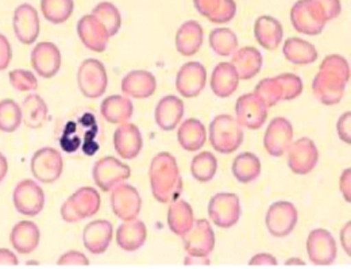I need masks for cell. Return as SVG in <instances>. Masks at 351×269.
Listing matches in <instances>:
<instances>
[{
	"label": "cell",
	"mask_w": 351,
	"mask_h": 269,
	"mask_svg": "<svg viewBox=\"0 0 351 269\" xmlns=\"http://www.w3.org/2000/svg\"><path fill=\"white\" fill-rule=\"evenodd\" d=\"M350 80V67L346 58L339 54L327 56L320 64V69L312 82L315 97L326 104H338Z\"/></svg>",
	"instance_id": "obj_1"
},
{
	"label": "cell",
	"mask_w": 351,
	"mask_h": 269,
	"mask_svg": "<svg viewBox=\"0 0 351 269\" xmlns=\"http://www.w3.org/2000/svg\"><path fill=\"white\" fill-rule=\"evenodd\" d=\"M149 180L153 196L161 203L175 202L182 191V180L176 159L168 152L158 153L152 160Z\"/></svg>",
	"instance_id": "obj_2"
},
{
	"label": "cell",
	"mask_w": 351,
	"mask_h": 269,
	"mask_svg": "<svg viewBox=\"0 0 351 269\" xmlns=\"http://www.w3.org/2000/svg\"><path fill=\"white\" fill-rule=\"evenodd\" d=\"M302 92V79L292 73H282L271 79H263L254 91L266 107H273L282 100H293L299 97Z\"/></svg>",
	"instance_id": "obj_3"
},
{
	"label": "cell",
	"mask_w": 351,
	"mask_h": 269,
	"mask_svg": "<svg viewBox=\"0 0 351 269\" xmlns=\"http://www.w3.org/2000/svg\"><path fill=\"white\" fill-rule=\"evenodd\" d=\"M210 142L218 153H234L243 142V130L231 115H218L210 125Z\"/></svg>",
	"instance_id": "obj_4"
},
{
	"label": "cell",
	"mask_w": 351,
	"mask_h": 269,
	"mask_svg": "<svg viewBox=\"0 0 351 269\" xmlns=\"http://www.w3.org/2000/svg\"><path fill=\"white\" fill-rule=\"evenodd\" d=\"M100 195L92 187L77 189L61 207V217L65 222L75 224L90 218L100 210Z\"/></svg>",
	"instance_id": "obj_5"
},
{
	"label": "cell",
	"mask_w": 351,
	"mask_h": 269,
	"mask_svg": "<svg viewBox=\"0 0 351 269\" xmlns=\"http://www.w3.org/2000/svg\"><path fill=\"white\" fill-rule=\"evenodd\" d=\"M292 26L302 34L317 36L328 22L316 0H299L291 10Z\"/></svg>",
	"instance_id": "obj_6"
},
{
	"label": "cell",
	"mask_w": 351,
	"mask_h": 269,
	"mask_svg": "<svg viewBox=\"0 0 351 269\" xmlns=\"http://www.w3.org/2000/svg\"><path fill=\"white\" fill-rule=\"evenodd\" d=\"M77 84L88 99L101 97L108 87V76L104 64L95 58L84 60L77 72Z\"/></svg>",
	"instance_id": "obj_7"
},
{
	"label": "cell",
	"mask_w": 351,
	"mask_h": 269,
	"mask_svg": "<svg viewBox=\"0 0 351 269\" xmlns=\"http://www.w3.org/2000/svg\"><path fill=\"white\" fill-rule=\"evenodd\" d=\"M92 175H93V180H95L96 185L101 191L108 192L112 188H115L117 185H119L129 179L132 175V169L129 165L123 164L118 159H115L112 156H107V157L100 159L95 164V167L92 169Z\"/></svg>",
	"instance_id": "obj_8"
},
{
	"label": "cell",
	"mask_w": 351,
	"mask_h": 269,
	"mask_svg": "<svg viewBox=\"0 0 351 269\" xmlns=\"http://www.w3.org/2000/svg\"><path fill=\"white\" fill-rule=\"evenodd\" d=\"M12 202L19 214L36 217L44 210V189L33 180H22L14 189Z\"/></svg>",
	"instance_id": "obj_9"
},
{
	"label": "cell",
	"mask_w": 351,
	"mask_h": 269,
	"mask_svg": "<svg viewBox=\"0 0 351 269\" xmlns=\"http://www.w3.org/2000/svg\"><path fill=\"white\" fill-rule=\"evenodd\" d=\"M32 174L45 184H51L61 178L64 161L61 153L54 148H41L32 157Z\"/></svg>",
	"instance_id": "obj_10"
},
{
	"label": "cell",
	"mask_w": 351,
	"mask_h": 269,
	"mask_svg": "<svg viewBox=\"0 0 351 269\" xmlns=\"http://www.w3.org/2000/svg\"><path fill=\"white\" fill-rule=\"evenodd\" d=\"M186 255L193 257H208L215 248V233L206 220L196 221L182 235Z\"/></svg>",
	"instance_id": "obj_11"
},
{
	"label": "cell",
	"mask_w": 351,
	"mask_h": 269,
	"mask_svg": "<svg viewBox=\"0 0 351 269\" xmlns=\"http://www.w3.org/2000/svg\"><path fill=\"white\" fill-rule=\"evenodd\" d=\"M208 215L220 229H230L238 224L241 217V202L235 194H217L208 204Z\"/></svg>",
	"instance_id": "obj_12"
},
{
	"label": "cell",
	"mask_w": 351,
	"mask_h": 269,
	"mask_svg": "<svg viewBox=\"0 0 351 269\" xmlns=\"http://www.w3.org/2000/svg\"><path fill=\"white\" fill-rule=\"evenodd\" d=\"M298 224V210L291 202H276L266 213V227L276 238L289 235Z\"/></svg>",
	"instance_id": "obj_13"
},
{
	"label": "cell",
	"mask_w": 351,
	"mask_h": 269,
	"mask_svg": "<svg viewBox=\"0 0 351 269\" xmlns=\"http://www.w3.org/2000/svg\"><path fill=\"white\" fill-rule=\"evenodd\" d=\"M307 253L315 266H331L338 255L337 242L331 233L324 229L312 230L308 235Z\"/></svg>",
	"instance_id": "obj_14"
},
{
	"label": "cell",
	"mask_w": 351,
	"mask_h": 269,
	"mask_svg": "<svg viewBox=\"0 0 351 269\" xmlns=\"http://www.w3.org/2000/svg\"><path fill=\"white\" fill-rule=\"evenodd\" d=\"M267 107L263 104V100L253 92L242 95L235 104L237 122L249 129L258 130L263 128L267 118Z\"/></svg>",
	"instance_id": "obj_15"
},
{
	"label": "cell",
	"mask_w": 351,
	"mask_h": 269,
	"mask_svg": "<svg viewBox=\"0 0 351 269\" xmlns=\"http://www.w3.org/2000/svg\"><path fill=\"white\" fill-rule=\"evenodd\" d=\"M288 167L296 175H308L319 160V150L311 138H300L288 148Z\"/></svg>",
	"instance_id": "obj_16"
},
{
	"label": "cell",
	"mask_w": 351,
	"mask_h": 269,
	"mask_svg": "<svg viewBox=\"0 0 351 269\" xmlns=\"http://www.w3.org/2000/svg\"><path fill=\"white\" fill-rule=\"evenodd\" d=\"M293 142V126L282 117L274 118L263 137V146L266 152L273 157H281L287 153L288 148Z\"/></svg>",
	"instance_id": "obj_17"
},
{
	"label": "cell",
	"mask_w": 351,
	"mask_h": 269,
	"mask_svg": "<svg viewBox=\"0 0 351 269\" xmlns=\"http://www.w3.org/2000/svg\"><path fill=\"white\" fill-rule=\"evenodd\" d=\"M111 207L118 218L123 221H132L141 213L142 199L135 187L122 183L112 188Z\"/></svg>",
	"instance_id": "obj_18"
},
{
	"label": "cell",
	"mask_w": 351,
	"mask_h": 269,
	"mask_svg": "<svg viewBox=\"0 0 351 269\" xmlns=\"http://www.w3.org/2000/svg\"><path fill=\"white\" fill-rule=\"evenodd\" d=\"M14 33L16 38L25 44L32 45L37 41L41 30L40 16L37 10L32 4H21L16 7L12 18Z\"/></svg>",
	"instance_id": "obj_19"
},
{
	"label": "cell",
	"mask_w": 351,
	"mask_h": 269,
	"mask_svg": "<svg viewBox=\"0 0 351 269\" xmlns=\"http://www.w3.org/2000/svg\"><path fill=\"white\" fill-rule=\"evenodd\" d=\"M207 71L203 64L191 61L184 64L176 78V90L184 97H196L206 89Z\"/></svg>",
	"instance_id": "obj_20"
},
{
	"label": "cell",
	"mask_w": 351,
	"mask_h": 269,
	"mask_svg": "<svg viewBox=\"0 0 351 269\" xmlns=\"http://www.w3.org/2000/svg\"><path fill=\"white\" fill-rule=\"evenodd\" d=\"M77 34L82 43L92 51L101 53L107 49L111 38L104 25L92 14L84 15L77 23Z\"/></svg>",
	"instance_id": "obj_21"
},
{
	"label": "cell",
	"mask_w": 351,
	"mask_h": 269,
	"mask_svg": "<svg viewBox=\"0 0 351 269\" xmlns=\"http://www.w3.org/2000/svg\"><path fill=\"white\" fill-rule=\"evenodd\" d=\"M32 65L41 78H54L61 68L60 49L51 43H40L32 51Z\"/></svg>",
	"instance_id": "obj_22"
},
{
	"label": "cell",
	"mask_w": 351,
	"mask_h": 269,
	"mask_svg": "<svg viewBox=\"0 0 351 269\" xmlns=\"http://www.w3.org/2000/svg\"><path fill=\"white\" fill-rule=\"evenodd\" d=\"M114 146L117 153L125 160H132L138 157L143 146V138L134 124H122L114 134Z\"/></svg>",
	"instance_id": "obj_23"
},
{
	"label": "cell",
	"mask_w": 351,
	"mask_h": 269,
	"mask_svg": "<svg viewBox=\"0 0 351 269\" xmlns=\"http://www.w3.org/2000/svg\"><path fill=\"white\" fill-rule=\"evenodd\" d=\"M114 235V227L108 221H92L87 224L83 233V242L89 253L92 255H101L104 253Z\"/></svg>",
	"instance_id": "obj_24"
},
{
	"label": "cell",
	"mask_w": 351,
	"mask_h": 269,
	"mask_svg": "<svg viewBox=\"0 0 351 269\" xmlns=\"http://www.w3.org/2000/svg\"><path fill=\"white\" fill-rule=\"evenodd\" d=\"M41 239V231L38 226L32 221H21L14 226L10 234L12 248L21 255L33 253Z\"/></svg>",
	"instance_id": "obj_25"
},
{
	"label": "cell",
	"mask_w": 351,
	"mask_h": 269,
	"mask_svg": "<svg viewBox=\"0 0 351 269\" xmlns=\"http://www.w3.org/2000/svg\"><path fill=\"white\" fill-rule=\"evenodd\" d=\"M156 122L164 132H172L178 126L184 117V103L173 95L162 97L156 107Z\"/></svg>",
	"instance_id": "obj_26"
},
{
	"label": "cell",
	"mask_w": 351,
	"mask_h": 269,
	"mask_svg": "<svg viewBox=\"0 0 351 269\" xmlns=\"http://www.w3.org/2000/svg\"><path fill=\"white\" fill-rule=\"evenodd\" d=\"M156 89V78L147 71H132L122 80L123 93L134 99H147L154 95Z\"/></svg>",
	"instance_id": "obj_27"
},
{
	"label": "cell",
	"mask_w": 351,
	"mask_h": 269,
	"mask_svg": "<svg viewBox=\"0 0 351 269\" xmlns=\"http://www.w3.org/2000/svg\"><path fill=\"white\" fill-rule=\"evenodd\" d=\"M196 11L213 23H228L237 14L234 0H193Z\"/></svg>",
	"instance_id": "obj_28"
},
{
	"label": "cell",
	"mask_w": 351,
	"mask_h": 269,
	"mask_svg": "<svg viewBox=\"0 0 351 269\" xmlns=\"http://www.w3.org/2000/svg\"><path fill=\"white\" fill-rule=\"evenodd\" d=\"M231 64L235 68L239 79L249 80L260 73L263 68V54L253 46L242 47L232 54Z\"/></svg>",
	"instance_id": "obj_29"
},
{
	"label": "cell",
	"mask_w": 351,
	"mask_h": 269,
	"mask_svg": "<svg viewBox=\"0 0 351 269\" xmlns=\"http://www.w3.org/2000/svg\"><path fill=\"white\" fill-rule=\"evenodd\" d=\"M203 27L196 21H188L180 26L176 34V49L180 54L191 57L203 45Z\"/></svg>",
	"instance_id": "obj_30"
},
{
	"label": "cell",
	"mask_w": 351,
	"mask_h": 269,
	"mask_svg": "<svg viewBox=\"0 0 351 269\" xmlns=\"http://www.w3.org/2000/svg\"><path fill=\"white\" fill-rule=\"evenodd\" d=\"M254 36L260 45L266 50H276L281 45L284 30L281 23L269 15H263L256 21Z\"/></svg>",
	"instance_id": "obj_31"
},
{
	"label": "cell",
	"mask_w": 351,
	"mask_h": 269,
	"mask_svg": "<svg viewBox=\"0 0 351 269\" xmlns=\"http://www.w3.org/2000/svg\"><path fill=\"white\" fill-rule=\"evenodd\" d=\"M100 113L107 122L114 125H122L132 119L134 106L132 100L125 96L111 95L103 100L100 106Z\"/></svg>",
	"instance_id": "obj_32"
},
{
	"label": "cell",
	"mask_w": 351,
	"mask_h": 269,
	"mask_svg": "<svg viewBox=\"0 0 351 269\" xmlns=\"http://www.w3.org/2000/svg\"><path fill=\"white\" fill-rule=\"evenodd\" d=\"M146 237V224L138 220L125 221L117 230V244L126 252H135L143 246Z\"/></svg>",
	"instance_id": "obj_33"
},
{
	"label": "cell",
	"mask_w": 351,
	"mask_h": 269,
	"mask_svg": "<svg viewBox=\"0 0 351 269\" xmlns=\"http://www.w3.org/2000/svg\"><path fill=\"white\" fill-rule=\"evenodd\" d=\"M177 139L180 146L186 152L200 150L207 139L206 126L195 118L184 121L177 132Z\"/></svg>",
	"instance_id": "obj_34"
},
{
	"label": "cell",
	"mask_w": 351,
	"mask_h": 269,
	"mask_svg": "<svg viewBox=\"0 0 351 269\" xmlns=\"http://www.w3.org/2000/svg\"><path fill=\"white\" fill-rule=\"evenodd\" d=\"M239 84V76L231 62H220L213 72L211 89L218 97L231 96Z\"/></svg>",
	"instance_id": "obj_35"
},
{
	"label": "cell",
	"mask_w": 351,
	"mask_h": 269,
	"mask_svg": "<svg viewBox=\"0 0 351 269\" xmlns=\"http://www.w3.org/2000/svg\"><path fill=\"white\" fill-rule=\"evenodd\" d=\"M284 57L295 65H309L316 61V47L299 37H291L282 46Z\"/></svg>",
	"instance_id": "obj_36"
},
{
	"label": "cell",
	"mask_w": 351,
	"mask_h": 269,
	"mask_svg": "<svg viewBox=\"0 0 351 269\" xmlns=\"http://www.w3.org/2000/svg\"><path fill=\"white\" fill-rule=\"evenodd\" d=\"M47 113L49 108L44 99L37 93H32L23 100L22 122L30 129H40L46 122Z\"/></svg>",
	"instance_id": "obj_37"
},
{
	"label": "cell",
	"mask_w": 351,
	"mask_h": 269,
	"mask_svg": "<svg viewBox=\"0 0 351 269\" xmlns=\"http://www.w3.org/2000/svg\"><path fill=\"white\" fill-rule=\"evenodd\" d=\"M195 224V215L191 204L176 199L168 211V224L176 235H184Z\"/></svg>",
	"instance_id": "obj_38"
},
{
	"label": "cell",
	"mask_w": 351,
	"mask_h": 269,
	"mask_svg": "<svg viewBox=\"0 0 351 269\" xmlns=\"http://www.w3.org/2000/svg\"><path fill=\"white\" fill-rule=\"evenodd\" d=\"M232 175L239 183H252L261 175V161L254 153H241L232 163Z\"/></svg>",
	"instance_id": "obj_39"
},
{
	"label": "cell",
	"mask_w": 351,
	"mask_h": 269,
	"mask_svg": "<svg viewBox=\"0 0 351 269\" xmlns=\"http://www.w3.org/2000/svg\"><path fill=\"white\" fill-rule=\"evenodd\" d=\"M218 171V160L210 152H202L192 159L191 174L200 183H208L215 178Z\"/></svg>",
	"instance_id": "obj_40"
},
{
	"label": "cell",
	"mask_w": 351,
	"mask_h": 269,
	"mask_svg": "<svg viewBox=\"0 0 351 269\" xmlns=\"http://www.w3.org/2000/svg\"><path fill=\"white\" fill-rule=\"evenodd\" d=\"M75 10L73 0H41V11L45 19L54 25L66 22Z\"/></svg>",
	"instance_id": "obj_41"
},
{
	"label": "cell",
	"mask_w": 351,
	"mask_h": 269,
	"mask_svg": "<svg viewBox=\"0 0 351 269\" xmlns=\"http://www.w3.org/2000/svg\"><path fill=\"white\" fill-rule=\"evenodd\" d=\"M92 15H95L104 25L110 37L118 34L122 26V18L117 5H114L110 1H101L96 7H93Z\"/></svg>",
	"instance_id": "obj_42"
},
{
	"label": "cell",
	"mask_w": 351,
	"mask_h": 269,
	"mask_svg": "<svg viewBox=\"0 0 351 269\" xmlns=\"http://www.w3.org/2000/svg\"><path fill=\"white\" fill-rule=\"evenodd\" d=\"M210 45L220 57H228L232 56L238 49V37L232 30L227 27H219L211 32Z\"/></svg>",
	"instance_id": "obj_43"
},
{
	"label": "cell",
	"mask_w": 351,
	"mask_h": 269,
	"mask_svg": "<svg viewBox=\"0 0 351 269\" xmlns=\"http://www.w3.org/2000/svg\"><path fill=\"white\" fill-rule=\"evenodd\" d=\"M22 124V108L11 100L4 99L0 102V132L14 133Z\"/></svg>",
	"instance_id": "obj_44"
},
{
	"label": "cell",
	"mask_w": 351,
	"mask_h": 269,
	"mask_svg": "<svg viewBox=\"0 0 351 269\" xmlns=\"http://www.w3.org/2000/svg\"><path fill=\"white\" fill-rule=\"evenodd\" d=\"M10 84L18 91H34L38 89V80L33 72L26 69H14L8 75Z\"/></svg>",
	"instance_id": "obj_45"
},
{
	"label": "cell",
	"mask_w": 351,
	"mask_h": 269,
	"mask_svg": "<svg viewBox=\"0 0 351 269\" xmlns=\"http://www.w3.org/2000/svg\"><path fill=\"white\" fill-rule=\"evenodd\" d=\"M57 264L60 267H88L89 260H88L87 256H84L83 253L76 252V250H71L68 253H64L58 259Z\"/></svg>",
	"instance_id": "obj_46"
},
{
	"label": "cell",
	"mask_w": 351,
	"mask_h": 269,
	"mask_svg": "<svg viewBox=\"0 0 351 269\" xmlns=\"http://www.w3.org/2000/svg\"><path fill=\"white\" fill-rule=\"evenodd\" d=\"M337 130H338V135L339 138L346 142L348 145L351 143V113L348 111L345 113L337 124Z\"/></svg>",
	"instance_id": "obj_47"
},
{
	"label": "cell",
	"mask_w": 351,
	"mask_h": 269,
	"mask_svg": "<svg viewBox=\"0 0 351 269\" xmlns=\"http://www.w3.org/2000/svg\"><path fill=\"white\" fill-rule=\"evenodd\" d=\"M316 1L323 8L327 21H331V19H335L337 16H339V14L342 11L341 0H316Z\"/></svg>",
	"instance_id": "obj_48"
},
{
	"label": "cell",
	"mask_w": 351,
	"mask_h": 269,
	"mask_svg": "<svg viewBox=\"0 0 351 269\" xmlns=\"http://www.w3.org/2000/svg\"><path fill=\"white\" fill-rule=\"evenodd\" d=\"M11 60H12V49L10 45V41L7 40L5 36L0 34V71L7 69Z\"/></svg>",
	"instance_id": "obj_49"
},
{
	"label": "cell",
	"mask_w": 351,
	"mask_h": 269,
	"mask_svg": "<svg viewBox=\"0 0 351 269\" xmlns=\"http://www.w3.org/2000/svg\"><path fill=\"white\" fill-rule=\"evenodd\" d=\"M277 259L269 253H260L252 257V260L249 261V266L252 267H276Z\"/></svg>",
	"instance_id": "obj_50"
},
{
	"label": "cell",
	"mask_w": 351,
	"mask_h": 269,
	"mask_svg": "<svg viewBox=\"0 0 351 269\" xmlns=\"http://www.w3.org/2000/svg\"><path fill=\"white\" fill-rule=\"evenodd\" d=\"M339 188H341V192L343 195V198L346 199L348 203H350L351 200V171L350 168H348L346 171H343L342 176H341V181H339Z\"/></svg>",
	"instance_id": "obj_51"
},
{
	"label": "cell",
	"mask_w": 351,
	"mask_h": 269,
	"mask_svg": "<svg viewBox=\"0 0 351 269\" xmlns=\"http://www.w3.org/2000/svg\"><path fill=\"white\" fill-rule=\"evenodd\" d=\"M18 257L8 249H0V267H16Z\"/></svg>",
	"instance_id": "obj_52"
},
{
	"label": "cell",
	"mask_w": 351,
	"mask_h": 269,
	"mask_svg": "<svg viewBox=\"0 0 351 269\" xmlns=\"http://www.w3.org/2000/svg\"><path fill=\"white\" fill-rule=\"evenodd\" d=\"M351 224L350 222H348L346 226L342 229V231H341V242H342V246H343V249L346 250V253L351 256V245H350V239H351Z\"/></svg>",
	"instance_id": "obj_53"
},
{
	"label": "cell",
	"mask_w": 351,
	"mask_h": 269,
	"mask_svg": "<svg viewBox=\"0 0 351 269\" xmlns=\"http://www.w3.org/2000/svg\"><path fill=\"white\" fill-rule=\"evenodd\" d=\"M185 266H208L210 260L208 257H193V256H186L184 260Z\"/></svg>",
	"instance_id": "obj_54"
},
{
	"label": "cell",
	"mask_w": 351,
	"mask_h": 269,
	"mask_svg": "<svg viewBox=\"0 0 351 269\" xmlns=\"http://www.w3.org/2000/svg\"><path fill=\"white\" fill-rule=\"evenodd\" d=\"M7 172H8V163H7V159L0 153V183L5 178Z\"/></svg>",
	"instance_id": "obj_55"
}]
</instances>
